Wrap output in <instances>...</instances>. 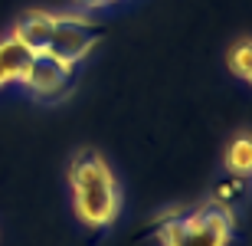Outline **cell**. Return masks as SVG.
<instances>
[{
	"label": "cell",
	"instance_id": "cell-6",
	"mask_svg": "<svg viewBox=\"0 0 252 246\" xmlns=\"http://www.w3.org/2000/svg\"><path fill=\"white\" fill-rule=\"evenodd\" d=\"M30 59H33V53H30L20 39H13V36L0 39V85L20 82V76H23L27 66H30Z\"/></svg>",
	"mask_w": 252,
	"mask_h": 246
},
{
	"label": "cell",
	"instance_id": "cell-8",
	"mask_svg": "<svg viewBox=\"0 0 252 246\" xmlns=\"http://www.w3.org/2000/svg\"><path fill=\"white\" fill-rule=\"evenodd\" d=\"M229 69H233V76L243 79V82L252 79V43L249 39H239L233 46V53H229Z\"/></svg>",
	"mask_w": 252,
	"mask_h": 246
},
{
	"label": "cell",
	"instance_id": "cell-1",
	"mask_svg": "<svg viewBox=\"0 0 252 246\" xmlns=\"http://www.w3.org/2000/svg\"><path fill=\"white\" fill-rule=\"evenodd\" d=\"M69 187H72V207L75 217L85 227H108L118 217L122 197H118V184H115L112 171L105 164V158L92 148L72 158L69 164Z\"/></svg>",
	"mask_w": 252,
	"mask_h": 246
},
{
	"label": "cell",
	"instance_id": "cell-9",
	"mask_svg": "<svg viewBox=\"0 0 252 246\" xmlns=\"http://www.w3.org/2000/svg\"><path fill=\"white\" fill-rule=\"evenodd\" d=\"M75 3H82V7H102V3H112V0H75Z\"/></svg>",
	"mask_w": 252,
	"mask_h": 246
},
{
	"label": "cell",
	"instance_id": "cell-4",
	"mask_svg": "<svg viewBox=\"0 0 252 246\" xmlns=\"http://www.w3.org/2000/svg\"><path fill=\"white\" fill-rule=\"evenodd\" d=\"M72 72L75 69L63 66V63L53 59L49 53H33L27 72L20 76V82H23V89H30V92L36 95V99H56V95L65 92Z\"/></svg>",
	"mask_w": 252,
	"mask_h": 246
},
{
	"label": "cell",
	"instance_id": "cell-7",
	"mask_svg": "<svg viewBox=\"0 0 252 246\" xmlns=\"http://www.w3.org/2000/svg\"><path fill=\"white\" fill-rule=\"evenodd\" d=\"M226 168L233 171L236 177H249V168H252V141L249 135H236L233 144L226 148Z\"/></svg>",
	"mask_w": 252,
	"mask_h": 246
},
{
	"label": "cell",
	"instance_id": "cell-3",
	"mask_svg": "<svg viewBox=\"0 0 252 246\" xmlns=\"http://www.w3.org/2000/svg\"><path fill=\"white\" fill-rule=\"evenodd\" d=\"M95 46H98V30L89 20H82L79 13H53V33L46 46L53 59L75 69Z\"/></svg>",
	"mask_w": 252,
	"mask_h": 246
},
{
	"label": "cell",
	"instance_id": "cell-5",
	"mask_svg": "<svg viewBox=\"0 0 252 246\" xmlns=\"http://www.w3.org/2000/svg\"><path fill=\"white\" fill-rule=\"evenodd\" d=\"M49 33H53V13L33 10V13H27V17H20L17 23H13V33H10V36L20 39L30 53H46Z\"/></svg>",
	"mask_w": 252,
	"mask_h": 246
},
{
	"label": "cell",
	"instance_id": "cell-2",
	"mask_svg": "<svg viewBox=\"0 0 252 246\" xmlns=\"http://www.w3.org/2000/svg\"><path fill=\"white\" fill-rule=\"evenodd\" d=\"M233 237V217L223 204H203L160 223L164 246H226Z\"/></svg>",
	"mask_w": 252,
	"mask_h": 246
}]
</instances>
